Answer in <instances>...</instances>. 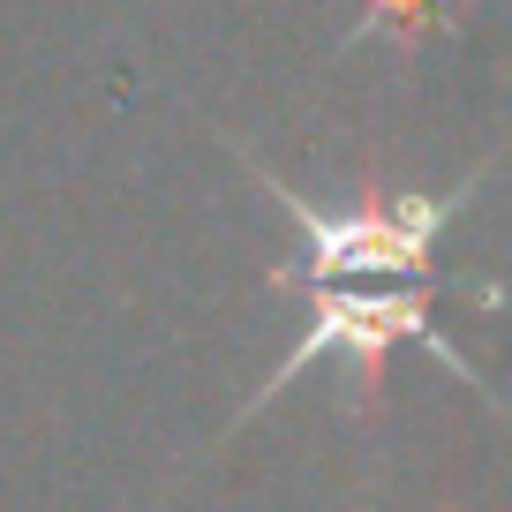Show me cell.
I'll use <instances>...</instances> for the list:
<instances>
[{
	"label": "cell",
	"instance_id": "1",
	"mask_svg": "<svg viewBox=\"0 0 512 512\" xmlns=\"http://www.w3.org/2000/svg\"><path fill=\"white\" fill-rule=\"evenodd\" d=\"M256 174H264V189L287 204V219L302 226V241H309V264H302L309 294L317 287H354V279H377V287H430V249L445 241L452 211H460L467 189H475V181H460V189H445V196H415V189L369 181L347 211H317L309 196H294L272 166H256Z\"/></svg>",
	"mask_w": 512,
	"mask_h": 512
},
{
	"label": "cell",
	"instance_id": "2",
	"mask_svg": "<svg viewBox=\"0 0 512 512\" xmlns=\"http://www.w3.org/2000/svg\"><path fill=\"white\" fill-rule=\"evenodd\" d=\"M430 294H437V287H317V317H309V332L294 339L287 362L264 377L256 407L272 400L279 384H294L309 362H324V354H347V362L362 369V407L377 415V400H384V354L400 347V339H422V347L445 354L460 377H475V369H467L460 354H452L445 339L430 332Z\"/></svg>",
	"mask_w": 512,
	"mask_h": 512
},
{
	"label": "cell",
	"instance_id": "3",
	"mask_svg": "<svg viewBox=\"0 0 512 512\" xmlns=\"http://www.w3.org/2000/svg\"><path fill=\"white\" fill-rule=\"evenodd\" d=\"M437 8H445V0H369L362 31H369V23H400V31H422V23H430Z\"/></svg>",
	"mask_w": 512,
	"mask_h": 512
}]
</instances>
